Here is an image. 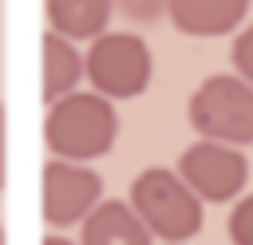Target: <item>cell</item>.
<instances>
[{
  "instance_id": "6da1fadb",
  "label": "cell",
  "mask_w": 253,
  "mask_h": 245,
  "mask_svg": "<svg viewBox=\"0 0 253 245\" xmlns=\"http://www.w3.org/2000/svg\"><path fill=\"white\" fill-rule=\"evenodd\" d=\"M43 142L51 158L71 162H95L115 150L119 142V111L99 91H67L55 103H47L43 119Z\"/></svg>"
},
{
  "instance_id": "7a4b0ae2",
  "label": "cell",
  "mask_w": 253,
  "mask_h": 245,
  "mask_svg": "<svg viewBox=\"0 0 253 245\" xmlns=\"http://www.w3.org/2000/svg\"><path fill=\"white\" fill-rule=\"evenodd\" d=\"M126 202L138 213V221L150 229V237H162L170 245H186L202 229V202L170 166L142 170L130 182Z\"/></svg>"
},
{
  "instance_id": "3957f363",
  "label": "cell",
  "mask_w": 253,
  "mask_h": 245,
  "mask_svg": "<svg viewBox=\"0 0 253 245\" xmlns=\"http://www.w3.org/2000/svg\"><path fill=\"white\" fill-rule=\"evenodd\" d=\"M83 79L111 103L138 99L154 79V55L134 32H99L83 55Z\"/></svg>"
},
{
  "instance_id": "277c9868",
  "label": "cell",
  "mask_w": 253,
  "mask_h": 245,
  "mask_svg": "<svg viewBox=\"0 0 253 245\" xmlns=\"http://www.w3.org/2000/svg\"><path fill=\"white\" fill-rule=\"evenodd\" d=\"M186 119L198 138L249 146L253 142V87L241 75H206L186 103Z\"/></svg>"
},
{
  "instance_id": "5b68a950",
  "label": "cell",
  "mask_w": 253,
  "mask_h": 245,
  "mask_svg": "<svg viewBox=\"0 0 253 245\" xmlns=\"http://www.w3.org/2000/svg\"><path fill=\"white\" fill-rule=\"evenodd\" d=\"M174 170L198 194V202H210V205H225V202L241 198L245 182H249V158L241 154V146L213 142V138L190 142Z\"/></svg>"
},
{
  "instance_id": "8992f818",
  "label": "cell",
  "mask_w": 253,
  "mask_h": 245,
  "mask_svg": "<svg viewBox=\"0 0 253 245\" xmlns=\"http://www.w3.org/2000/svg\"><path fill=\"white\" fill-rule=\"evenodd\" d=\"M99 198H103V178L87 162H71V158H47L43 162L40 213H43L47 225H55V229L79 225L95 209Z\"/></svg>"
},
{
  "instance_id": "52a82bcc",
  "label": "cell",
  "mask_w": 253,
  "mask_h": 245,
  "mask_svg": "<svg viewBox=\"0 0 253 245\" xmlns=\"http://www.w3.org/2000/svg\"><path fill=\"white\" fill-rule=\"evenodd\" d=\"M249 4L253 0H170L166 16L182 36L213 40V36H233L249 16Z\"/></svg>"
},
{
  "instance_id": "ba28073f",
  "label": "cell",
  "mask_w": 253,
  "mask_h": 245,
  "mask_svg": "<svg viewBox=\"0 0 253 245\" xmlns=\"http://www.w3.org/2000/svg\"><path fill=\"white\" fill-rule=\"evenodd\" d=\"M79 225H83L79 245H150V229L138 221L130 202L119 198H99Z\"/></svg>"
},
{
  "instance_id": "9c48e42d",
  "label": "cell",
  "mask_w": 253,
  "mask_h": 245,
  "mask_svg": "<svg viewBox=\"0 0 253 245\" xmlns=\"http://www.w3.org/2000/svg\"><path fill=\"white\" fill-rule=\"evenodd\" d=\"M79 79H83L79 47L55 32H43V40H40V95H43V103H55L59 95L75 91Z\"/></svg>"
},
{
  "instance_id": "30bf717a",
  "label": "cell",
  "mask_w": 253,
  "mask_h": 245,
  "mask_svg": "<svg viewBox=\"0 0 253 245\" xmlns=\"http://www.w3.org/2000/svg\"><path fill=\"white\" fill-rule=\"evenodd\" d=\"M47 28L71 43L79 40H95L99 32L111 28L115 4L111 0H47Z\"/></svg>"
},
{
  "instance_id": "8fae6325",
  "label": "cell",
  "mask_w": 253,
  "mask_h": 245,
  "mask_svg": "<svg viewBox=\"0 0 253 245\" xmlns=\"http://www.w3.org/2000/svg\"><path fill=\"white\" fill-rule=\"evenodd\" d=\"M225 233H229L233 245H253V194L233 198V209H229Z\"/></svg>"
},
{
  "instance_id": "7c38bea8",
  "label": "cell",
  "mask_w": 253,
  "mask_h": 245,
  "mask_svg": "<svg viewBox=\"0 0 253 245\" xmlns=\"http://www.w3.org/2000/svg\"><path fill=\"white\" fill-rule=\"evenodd\" d=\"M229 63H233V75H241V79L253 87V24H245V28L233 36Z\"/></svg>"
},
{
  "instance_id": "4fadbf2b",
  "label": "cell",
  "mask_w": 253,
  "mask_h": 245,
  "mask_svg": "<svg viewBox=\"0 0 253 245\" xmlns=\"http://www.w3.org/2000/svg\"><path fill=\"white\" fill-rule=\"evenodd\" d=\"M119 16H126L130 24H154L166 16V4L170 0H111Z\"/></svg>"
},
{
  "instance_id": "5bb4252c",
  "label": "cell",
  "mask_w": 253,
  "mask_h": 245,
  "mask_svg": "<svg viewBox=\"0 0 253 245\" xmlns=\"http://www.w3.org/2000/svg\"><path fill=\"white\" fill-rule=\"evenodd\" d=\"M8 115H4V103H0V190H4V182H8Z\"/></svg>"
},
{
  "instance_id": "9a60e30c",
  "label": "cell",
  "mask_w": 253,
  "mask_h": 245,
  "mask_svg": "<svg viewBox=\"0 0 253 245\" xmlns=\"http://www.w3.org/2000/svg\"><path fill=\"white\" fill-rule=\"evenodd\" d=\"M43 245H75V241H67V237H59V233H47V237H43Z\"/></svg>"
},
{
  "instance_id": "2e32d148",
  "label": "cell",
  "mask_w": 253,
  "mask_h": 245,
  "mask_svg": "<svg viewBox=\"0 0 253 245\" xmlns=\"http://www.w3.org/2000/svg\"><path fill=\"white\" fill-rule=\"evenodd\" d=\"M0 245H4V225H0Z\"/></svg>"
},
{
  "instance_id": "e0dca14e",
  "label": "cell",
  "mask_w": 253,
  "mask_h": 245,
  "mask_svg": "<svg viewBox=\"0 0 253 245\" xmlns=\"http://www.w3.org/2000/svg\"><path fill=\"white\" fill-rule=\"evenodd\" d=\"M166 245H170V241H166Z\"/></svg>"
}]
</instances>
